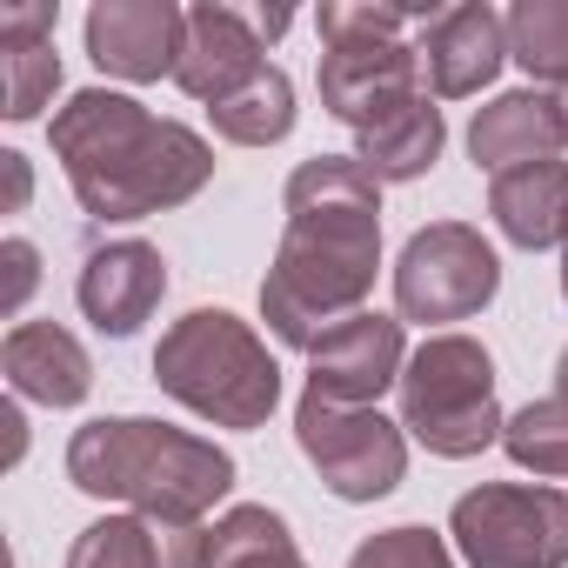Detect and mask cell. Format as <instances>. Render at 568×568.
I'll return each instance as SVG.
<instances>
[{"instance_id":"cell-27","label":"cell","mask_w":568,"mask_h":568,"mask_svg":"<svg viewBox=\"0 0 568 568\" xmlns=\"http://www.w3.org/2000/svg\"><path fill=\"white\" fill-rule=\"evenodd\" d=\"M0 267H8V281H0V315H21L28 295L41 288V247L28 234H8L0 241Z\"/></svg>"},{"instance_id":"cell-17","label":"cell","mask_w":568,"mask_h":568,"mask_svg":"<svg viewBox=\"0 0 568 568\" xmlns=\"http://www.w3.org/2000/svg\"><path fill=\"white\" fill-rule=\"evenodd\" d=\"M68 568H207V528L154 515H101L74 535Z\"/></svg>"},{"instance_id":"cell-24","label":"cell","mask_w":568,"mask_h":568,"mask_svg":"<svg viewBox=\"0 0 568 568\" xmlns=\"http://www.w3.org/2000/svg\"><path fill=\"white\" fill-rule=\"evenodd\" d=\"M501 455L541 481H568V402L561 395H541L528 408L508 415L501 428Z\"/></svg>"},{"instance_id":"cell-33","label":"cell","mask_w":568,"mask_h":568,"mask_svg":"<svg viewBox=\"0 0 568 568\" xmlns=\"http://www.w3.org/2000/svg\"><path fill=\"white\" fill-rule=\"evenodd\" d=\"M555 108H561V134H568V88H561V94H555Z\"/></svg>"},{"instance_id":"cell-13","label":"cell","mask_w":568,"mask_h":568,"mask_svg":"<svg viewBox=\"0 0 568 568\" xmlns=\"http://www.w3.org/2000/svg\"><path fill=\"white\" fill-rule=\"evenodd\" d=\"M315 88L342 128H362L375 108L422 88V48H408V41H335V48H322Z\"/></svg>"},{"instance_id":"cell-7","label":"cell","mask_w":568,"mask_h":568,"mask_svg":"<svg viewBox=\"0 0 568 568\" xmlns=\"http://www.w3.org/2000/svg\"><path fill=\"white\" fill-rule=\"evenodd\" d=\"M501 295V254L468 221H428L402 241L395 261V315L448 335V322L481 315Z\"/></svg>"},{"instance_id":"cell-6","label":"cell","mask_w":568,"mask_h":568,"mask_svg":"<svg viewBox=\"0 0 568 568\" xmlns=\"http://www.w3.org/2000/svg\"><path fill=\"white\" fill-rule=\"evenodd\" d=\"M448 541L468 568H568V488L481 481L448 508Z\"/></svg>"},{"instance_id":"cell-21","label":"cell","mask_w":568,"mask_h":568,"mask_svg":"<svg viewBox=\"0 0 568 568\" xmlns=\"http://www.w3.org/2000/svg\"><path fill=\"white\" fill-rule=\"evenodd\" d=\"M207 568H308V555L267 501H241L207 528Z\"/></svg>"},{"instance_id":"cell-5","label":"cell","mask_w":568,"mask_h":568,"mask_svg":"<svg viewBox=\"0 0 568 568\" xmlns=\"http://www.w3.org/2000/svg\"><path fill=\"white\" fill-rule=\"evenodd\" d=\"M395 395H402V428H408V442H422L428 455L468 462V455H481V448H501L508 415H501V402H495V355H488L475 335H462V328L428 335V342L408 355Z\"/></svg>"},{"instance_id":"cell-11","label":"cell","mask_w":568,"mask_h":568,"mask_svg":"<svg viewBox=\"0 0 568 568\" xmlns=\"http://www.w3.org/2000/svg\"><path fill=\"white\" fill-rule=\"evenodd\" d=\"M161 295H168V261H161L154 241H134V234L88 247L81 281H74L81 315H88L101 335H114V342L141 335V322H154Z\"/></svg>"},{"instance_id":"cell-8","label":"cell","mask_w":568,"mask_h":568,"mask_svg":"<svg viewBox=\"0 0 568 568\" xmlns=\"http://www.w3.org/2000/svg\"><path fill=\"white\" fill-rule=\"evenodd\" d=\"M295 448L335 501H382L408 475V428L382 408H335L322 395L295 402Z\"/></svg>"},{"instance_id":"cell-22","label":"cell","mask_w":568,"mask_h":568,"mask_svg":"<svg viewBox=\"0 0 568 568\" xmlns=\"http://www.w3.org/2000/svg\"><path fill=\"white\" fill-rule=\"evenodd\" d=\"M207 121H214V134L227 148H274V141L295 134V81L267 61L241 94H227L221 108H207Z\"/></svg>"},{"instance_id":"cell-18","label":"cell","mask_w":568,"mask_h":568,"mask_svg":"<svg viewBox=\"0 0 568 568\" xmlns=\"http://www.w3.org/2000/svg\"><path fill=\"white\" fill-rule=\"evenodd\" d=\"M61 94V54H54V8L48 0H14L0 8V114L41 121V108Z\"/></svg>"},{"instance_id":"cell-10","label":"cell","mask_w":568,"mask_h":568,"mask_svg":"<svg viewBox=\"0 0 568 568\" xmlns=\"http://www.w3.org/2000/svg\"><path fill=\"white\" fill-rule=\"evenodd\" d=\"M88 61L114 81H174L187 48V8L174 0H94L88 21Z\"/></svg>"},{"instance_id":"cell-26","label":"cell","mask_w":568,"mask_h":568,"mask_svg":"<svg viewBox=\"0 0 568 568\" xmlns=\"http://www.w3.org/2000/svg\"><path fill=\"white\" fill-rule=\"evenodd\" d=\"M348 568H455V548H448V535H435L422 521H402V528L368 535L348 555Z\"/></svg>"},{"instance_id":"cell-28","label":"cell","mask_w":568,"mask_h":568,"mask_svg":"<svg viewBox=\"0 0 568 568\" xmlns=\"http://www.w3.org/2000/svg\"><path fill=\"white\" fill-rule=\"evenodd\" d=\"M0 174H8V214H21L28 207V194H34V174H28V154H0Z\"/></svg>"},{"instance_id":"cell-29","label":"cell","mask_w":568,"mask_h":568,"mask_svg":"<svg viewBox=\"0 0 568 568\" xmlns=\"http://www.w3.org/2000/svg\"><path fill=\"white\" fill-rule=\"evenodd\" d=\"M0 428H8V462H21V448H28V422H21V402H8V408H0Z\"/></svg>"},{"instance_id":"cell-23","label":"cell","mask_w":568,"mask_h":568,"mask_svg":"<svg viewBox=\"0 0 568 568\" xmlns=\"http://www.w3.org/2000/svg\"><path fill=\"white\" fill-rule=\"evenodd\" d=\"M508 61L535 88H568V0H515L508 8Z\"/></svg>"},{"instance_id":"cell-3","label":"cell","mask_w":568,"mask_h":568,"mask_svg":"<svg viewBox=\"0 0 568 568\" xmlns=\"http://www.w3.org/2000/svg\"><path fill=\"white\" fill-rule=\"evenodd\" d=\"M68 481L94 501H121L154 521H201L234 488V455L194 428L154 415H101L68 442Z\"/></svg>"},{"instance_id":"cell-1","label":"cell","mask_w":568,"mask_h":568,"mask_svg":"<svg viewBox=\"0 0 568 568\" xmlns=\"http://www.w3.org/2000/svg\"><path fill=\"white\" fill-rule=\"evenodd\" d=\"M274 267L261 281V322L281 348H315L335 322L362 315L382 274V181L355 154H315L281 187Z\"/></svg>"},{"instance_id":"cell-4","label":"cell","mask_w":568,"mask_h":568,"mask_svg":"<svg viewBox=\"0 0 568 568\" xmlns=\"http://www.w3.org/2000/svg\"><path fill=\"white\" fill-rule=\"evenodd\" d=\"M154 382L168 402L214 428H261L281 408V368L267 342L227 308H187L154 348Z\"/></svg>"},{"instance_id":"cell-32","label":"cell","mask_w":568,"mask_h":568,"mask_svg":"<svg viewBox=\"0 0 568 568\" xmlns=\"http://www.w3.org/2000/svg\"><path fill=\"white\" fill-rule=\"evenodd\" d=\"M561 302H568V241H561Z\"/></svg>"},{"instance_id":"cell-15","label":"cell","mask_w":568,"mask_h":568,"mask_svg":"<svg viewBox=\"0 0 568 568\" xmlns=\"http://www.w3.org/2000/svg\"><path fill=\"white\" fill-rule=\"evenodd\" d=\"M568 148L561 134V108L548 88H515V94H495L488 108H475L468 121V154L481 174H515V168H535V161H555Z\"/></svg>"},{"instance_id":"cell-2","label":"cell","mask_w":568,"mask_h":568,"mask_svg":"<svg viewBox=\"0 0 568 568\" xmlns=\"http://www.w3.org/2000/svg\"><path fill=\"white\" fill-rule=\"evenodd\" d=\"M54 161L94 221H148L194 201L214 181V148L168 114H148L134 94L81 88L48 121Z\"/></svg>"},{"instance_id":"cell-14","label":"cell","mask_w":568,"mask_h":568,"mask_svg":"<svg viewBox=\"0 0 568 568\" xmlns=\"http://www.w3.org/2000/svg\"><path fill=\"white\" fill-rule=\"evenodd\" d=\"M261 28L234 8H221V0H201V8H187V48H181V68H174V88L187 101H207L221 108L227 94H241L254 74H261Z\"/></svg>"},{"instance_id":"cell-16","label":"cell","mask_w":568,"mask_h":568,"mask_svg":"<svg viewBox=\"0 0 568 568\" xmlns=\"http://www.w3.org/2000/svg\"><path fill=\"white\" fill-rule=\"evenodd\" d=\"M0 368H8L14 402H41V408H81L94 388V362L81 335L61 322H14L0 342Z\"/></svg>"},{"instance_id":"cell-31","label":"cell","mask_w":568,"mask_h":568,"mask_svg":"<svg viewBox=\"0 0 568 568\" xmlns=\"http://www.w3.org/2000/svg\"><path fill=\"white\" fill-rule=\"evenodd\" d=\"M555 395H561V402H568V348H561V355H555Z\"/></svg>"},{"instance_id":"cell-30","label":"cell","mask_w":568,"mask_h":568,"mask_svg":"<svg viewBox=\"0 0 568 568\" xmlns=\"http://www.w3.org/2000/svg\"><path fill=\"white\" fill-rule=\"evenodd\" d=\"M254 28H261V41H274V34H288V28H295V14H288V8H261Z\"/></svg>"},{"instance_id":"cell-25","label":"cell","mask_w":568,"mask_h":568,"mask_svg":"<svg viewBox=\"0 0 568 568\" xmlns=\"http://www.w3.org/2000/svg\"><path fill=\"white\" fill-rule=\"evenodd\" d=\"M408 21H428V8H395V0H322V48L335 41H402Z\"/></svg>"},{"instance_id":"cell-9","label":"cell","mask_w":568,"mask_h":568,"mask_svg":"<svg viewBox=\"0 0 568 568\" xmlns=\"http://www.w3.org/2000/svg\"><path fill=\"white\" fill-rule=\"evenodd\" d=\"M402 368H408V322L362 308L308 348V395L335 408H375L388 388H402Z\"/></svg>"},{"instance_id":"cell-20","label":"cell","mask_w":568,"mask_h":568,"mask_svg":"<svg viewBox=\"0 0 568 568\" xmlns=\"http://www.w3.org/2000/svg\"><path fill=\"white\" fill-rule=\"evenodd\" d=\"M488 214L501 227V241L541 254L568 241V161H535L515 174L488 181Z\"/></svg>"},{"instance_id":"cell-19","label":"cell","mask_w":568,"mask_h":568,"mask_svg":"<svg viewBox=\"0 0 568 568\" xmlns=\"http://www.w3.org/2000/svg\"><path fill=\"white\" fill-rule=\"evenodd\" d=\"M442 148H448V121H442V108H435L428 88H415V94L375 108V114L355 128V161H362L375 181H422V174L442 161Z\"/></svg>"},{"instance_id":"cell-12","label":"cell","mask_w":568,"mask_h":568,"mask_svg":"<svg viewBox=\"0 0 568 568\" xmlns=\"http://www.w3.org/2000/svg\"><path fill=\"white\" fill-rule=\"evenodd\" d=\"M508 68V14L488 0H455L422 21V74L435 101H468Z\"/></svg>"}]
</instances>
